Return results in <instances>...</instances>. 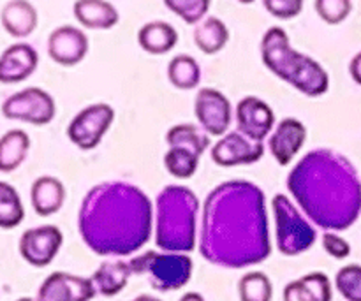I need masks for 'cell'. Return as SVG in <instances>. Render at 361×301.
Here are the masks:
<instances>
[{
	"mask_svg": "<svg viewBox=\"0 0 361 301\" xmlns=\"http://www.w3.org/2000/svg\"><path fill=\"white\" fill-rule=\"evenodd\" d=\"M164 6L189 25H200L210 9L208 0H166Z\"/></svg>",
	"mask_w": 361,
	"mask_h": 301,
	"instance_id": "1f68e13d",
	"label": "cell"
},
{
	"mask_svg": "<svg viewBox=\"0 0 361 301\" xmlns=\"http://www.w3.org/2000/svg\"><path fill=\"white\" fill-rule=\"evenodd\" d=\"M264 154V145L249 140L242 133L226 134L212 148V161L222 168L247 166L259 161Z\"/></svg>",
	"mask_w": 361,
	"mask_h": 301,
	"instance_id": "7c38bea8",
	"label": "cell"
},
{
	"mask_svg": "<svg viewBox=\"0 0 361 301\" xmlns=\"http://www.w3.org/2000/svg\"><path fill=\"white\" fill-rule=\"evenodd\" d=\"M316 11L328 25H338L351 14L353 4L349 0H317Z\"/></svg>",
	"mask_w": 361,
	"mask_h": 301,
	"instance_id": "d6a6232c",
	"label": "cell"
},
{
	"mask_svg": "<svg viewBox=\"0 0 361 301\" xmlns=\"http://www.w3.org/2000/svg\"><path fill=\"white\" fill-rule=\"evenodd\" d=\"M130 266L134 275H145L148 284L161 293L182 289L192 277V259L187 254L148 250L130 259Z\"/></svg>",
	"mask_w": 361,
	"mask_h": 301,
	"instance_id": "8992f818",
	"label": "cell"
},
{
	"mask_svg": "<svg viewBox=\"0 0 361 301\" xmlns=\"http://www.w3.org/2000/svg\"><path fill=\"white\" fill-rule=\"evenodd\" d=\"M263 63L282 81L309 97H319L330 88V76L319 62L293 49L288 34L281 27H271L261 39Z\"/></svg>",
	"mask_w": 361,
	"mask_h": 301,
	"instance_id": "5b68a950",
	"label": "cell"
},
{
	"mask_svg": "<svg viewBox=\"0 0 361 301\" xmlns=\"http://www.w3.org/2000/svg\"><path fill=\"white\" fill-rule=\"evenodd\" d=\"M180 301H204L203 296L200 295V293H187V295H183Z\"/></svg>",
	"mask_w": 361,
	"mask_h": 301,
	"instance_id": "8d00e7d4",
	"label": "cell"
},
{
	"mask_svg": "<svg viewBox=\"0 0 361 301\" xmlns=\"http://www.w3.org/2000/svg\"><path fill=\"white\" fill-rule=\"evenodd\" d=\"M166 143L169 145V148L183 147L196 152L197 155H203L207 148L210 147V137H208L207 133L197 129L192 123H178V125L171 127L168 130Z\"/></svg>",
	"mask_w": 361,
	"mask_h": 301,
	"instance_id": "484cf974",
	"label": "cell"
},
{
	"mask_svg": "<svg viewBox=\"0 0 361 301\" xmlns=\"http://www.w3.org/2000/svg\"><path fill=\"white\" fill-rule=\"evenodd\" d=\"M137 42L152 55H164L171 51L178 42V32L166 21H150L137 32Z\"/></svg>",
	"mask_w": 361,
	"mask_h": 301,
	"instance_id": "603a6c76",
	"label": "cell"
},
{
	"mask_svg": "<svg viewBox=\"0 0 361 301\" xmlns=\"http://www.w3.org/2000/svg\"><path fill=\"white\" fill-rule=\"evenodd\" d=\"M48 53L53 62L73 67L87 56L88 37L81 28L62 25L49 34Z\"/></svg>",
	"mask_w": 361,
	"mask_h": 301,
	"instance_id": "9a60e30c",
	"label": "cell"
},
{
	"mask_svg": "<svg viewBox=\"0 0 361 301\" xmlns=\"http://www.w3.org/2000/svg\"><path fill=\"white\" fill-rule=\"evenodd\" d=\"M133 301H161V300L155 298V296H150V295H141V296H137V298H134Z\"/></svg>",
	"mask_w": 361,
	"mask_h": 301,
	"instance_id": "74e56055",
	"label": "cell"
},
{
	"mask_svg": "<svg viewBox=\"0 0 361 301\" xmlns=\"http://www.w3.org/2000/svg\"><path fill=\"white\" fill-rule=\"evenodd\" d=\"M194 44L207 55H215L221 51L229 41V30L226 23L219 18L210 16L201 21L194 28Z\"/></svg>",
	"mask_w": 361,
	"mask_h": 301,
	"instance_id": "d4e9b609",
	"label": "cell"
},
{
	"mask_svg": "<svg viewBox=\"0 0 361 301\" xmlns=\"http://www.w3.org/2000/svg\"><path fill=\"white\" fill-rule=\"evenodd\" d=\"M240 301H271L274 285L263 271H250L238 282Z\"/></svg>",
	"mask_w": 361,
	"mask_h": 301,
	"instance_id": "f546056e",
	"label": "cell"
},
{
	"mask_svg": "<svg viewBox=\"0 0 361 301\" xmlns=\"http://www.w3.org/2000/svg\"><path fill=\"white\" fill-rule=\"evenodd\" d=\"M56 106L51 95L37 87L25 88L9 95L2 104V115L32 125H48L55 118Z\"/></svg>",
	"mask_w": 361,
	"mask_h": 301,
	"instance_id": "ba28073f",
	"label": "cell"
},
{
	"mask_svg": "<svg viewBox=\"0 0 361 301\" xmlns=\"http://www.w3.org/2000/svg\"><path fill=\"white\" fill-rule=\"evenodd\" d=\"M307 140V127L296 118H284L268 140L271 155L281 166L291 164Z\"/></svg>",
	"mask_w": 361,
	"mask_h": 301,
	"instance_id": "2e32d148",
	"label": "cell"
},
{
	"mask_svg": "<svg viewBox=\"0 0 361 301\" xmlns=\"http://www.w3.org/2000/svg\"><path fill=\"white\" fill-rule=\"evenodd\" d=\"M288 189L303 214L328 233L345 231L361 214V180L342 154L317 148L288 176Z\"/></svg>",
	"mask_w": 361,
	"mask_h": 301,
	"instance_id": "3957f363",
	"label": "cell"
},
{
	"mask_svg": "<svg viewBox=\"0 0 361 301\" xmlns=\"http://www.w3.org/2000/svg\"><path fill=\"white\" fill-rule=\"evenodd\" d=\"M130 275H134L130 261H106L92 275V282L97 295L109 298L123 291Z\"/></svg>",
	"mask_w": 361,
	"mask_h": 301,
	"instance_id": "d6986e66",
	"label": "cell"
},
{
	"mask_svg": "<svg viewBox=\"0 0 361 301\" xmlns=\"http://www.w3.org/2000/svg\"><path fill=\"white\" fill-rule=\"evenodd\" d=\"M63 235L56 226H41L28 229L20 238V254L28 264L44 268L51 263L62 247Z\"/></svg>",
	"mask_w": 361,
	"mask_h": 301,
	"instance_id": "8fae6325",
	"label": "cell"
},
{
	"mask_svg": "<svg viewBox=\"0 0 361 301\" xmlns=\"http://www.w3.org/2000/svg\"><path fill=\"white\" fill-rule=\"evenodd\" d=\"M30 150V137L25 130L13 129L0 141V171L11 173L20 168Z\"/></svg>",
	"mask_w": 361,
	"mask_h": 301,
	"instance_id": "cb8c5ba5",
	"label": "cell"
},
{
	"mask_svg": "<svg viewBox=\"0 0 361 301\" xmlns=\"http://www.w3.org/2000/svg\"><path fill=\"white\" fill-rule=\"evenodd\" d=\"M168 78L173 87L180 90H192L201 80V67L192 56L176 55L168 66Z\"/></svg>",
	"mask_w": 361,
	"mask_h": 301,
	"instance_id": "4316f807",
	"label": "cell"
},
{
	"mask_svg": "<svg viewBox=\"0 0 361 301\" xmlns=\"http://www.w3.org/2000/svg\"><path fill=\"white\" fill-rule=\"evenodd\" d=\"M194 115L212 136H224L231 125V102L215 88H201L194 99Z\"/></svg>",
	"mask_w": 361,
	"mask_h": 301,
	"instance_id": "30bf717a",
	"label": "cell"
},
{
	"mask_svg": "<svg viewBox=\"0 0 361 301\" xmlns=\"http://www.w3.org/2000/svg\"><path fill=\"white\" fill-rule=\"evenodd\" d=\"M200 199L185 185H168L155 201V245L169 254H189L196 247Z\"/></svg>",
	"mask_w": 361,
	"mask_h": 301,
	"instance_id": "277c9868",
	"label": "cell"
},
{
	"mask_svg": "<svg viewBox=\"0 0 361 301\" xmlns=\"http://www.w3.org/2000/svg\"><path fill=\"white\" fill-rule=\"evenodd\" d=\"M39 62L37 51L27 42H16L9 46L0 56V81L2 83H20L35 70Z\"/></svg>",
	"mask_w": 361,
	"mask_h": 301,
	"instance_id": "e0dca14e",
	"label": "cell"
},
{
	"mask_svg": "<svg viewBox=\"0 0 361 301\" xmlns=\"http://www.w3.org/2000/svg\"><path fill=\"white\" fill-rule=\"evenodd\" d=\"M201 155L183 147L169 148L164 155V166L175 178H190L197 171Z\"/></svg>",
	"mask_w": 361,
	"mask_h": 301,
	"instance_id": "f1b7e54d",
	"label": "cell"
},
{
	"mask_svg": "<svg viewBox=\"0 0 361 301\" xmlns=\"http://www.w3.org/2000/svg\"><path fill=\"white\" fill-rule=\"evenodd\" d=\"M323 247L335 259H345L351 254V245L342 236L335 235V233H324Z\"/></svg>",
	"mask_w": 361,
	"mask_h": 301,
	"instance_id": "e575fe53",
	"label": "cell"
},
{
	"mask_svg": "<svg viewBox=\"0 0 361 301\" xmlns=\"http://www.w3.org/2000/svg\"><path fill=\"white\" fill-rule=\"evenodd\" d=\"M74 16L92 30H109L120 20L116 7L106 0H80L74 4Z\"/></svg>",
	"mask_w": 361,
	"mask_h": 301,
	"instance_id": "ffe728a7",
	"label": "cell"
},
{
	"mask_svg": "<svg viewBox=\"0 0 361 301\" xmlns=\"http://www.w3.org/2000/svg\"><path fill=\"white\" fill-rule=\"evenodd\" d=\"M32 207L41 217H49L60 211L66 201V187L55 176H41L32 183Z\"/></svg>",
	"mask_w": 361,
	"mask_h": 301,
	"instance_id": "ac0fdd59",
	"label": "cell"
},
{
	"mask_svg": "<svg viewBox=\"0 0 361 301\" xmlns=\"http://www.w3.org/2000/svg\"><path fill=\"white\" fill-rule=\"evenodd\" d=\"M331 296L330 278L319 271L289 282L284 289V301H331Z\"/></svg>",
	"mask_w": 361,
	"mask_h": 301,
	"instance_id": "7402d4cb",
	"label": "cell"
},
{
	"mask_svg": "<svg viewBox=\"0 0 361 301\" xmlns=\"http://www.w3.org/2000/svg\"><path fill=\"white\" fill-rule=\"evenodd\" d=\"M95 295L92 278L55 271L39 288L37 301H90Z\"/></svg>",
	"mask_w": 361,
	"mask_h": 301,
	"instance_id": "4fadbf2b",
	"label": "cell"
},
{
	"mask_svg": "<svg viewBox=\"0 0 361 301\" xmlns=\"http://www.w3.org/2000/svg\"><path fill=\"white\" fill-rule=\"evenodd\" d=\"M115 120V109L106 102H97L81 109L67 127V137L81 150H92L102 141Z\"/></svg>",
	"mask_w": 361,
	"mask_h": 301,
	"instance_id": "9c48e42d",
	"label": "cell"
},
{
	"mask_svg": "<svg viewBox=\"0 0 361 301\" xmlns=\"http://www.w3.org/2000/svg\"><path fill=\"white\" fill-rule=\"evenodd\" d=\"M236 125L243 136L263 143L275 125L274 109L261 99L249 95L236 106Z\"/></svg>",
	"mask_w": 361,
	"mask_h": 301,
	"instance_id": "5bb4252c",
	"label": "cell"
},
{
	"mask_svg": "<svg viewBox=\"0 0 361 301\" xmlns=\"http://www.w3.org/2000/svg\"><path fill=\"white\" fill-rule=\"evenodd\" d=\"M18 301H37V298H21V300H18Z\"/></svg>",
	"mask_w": 361,
	"mask_h": 301,
	"instance_id": "f35d334b",
	"label": "cell"
},
{
	"mask_svg": "<svg viewBox=\"0 0 361 301\" xmlns=\"http://www.w3.org/2000/svg\"><path fill=\"white\" fill-rule=\"evenodd\" d=\"M277 226V247L284 256H300L316 243L317 233L309 221L298 211L288 196L277 194L271 199Z\"/></svg>",
	"mask_w": 361,
	"mask_h": 301,
	"instance_id": "52a82bcc",
	"label": "cell"
},
{
	"mask_svg": "<svg viewBox=\"0 0 361 301\" xmlns=\"http://www.w3.org/2000/svg\"><path fill=\"white\" fill-rule=\"evenodd\" d=\"M0 20L7 34L16 39H23L28 37L37 27V11L30 2L13 0L4 6Z\"/></svg>",
	"mask_w": 361,
	"mask_h": 301,
	"instance_id": "44dd1931",
	"label": "cell"
},
{
	"mask_svg": "<svg viewBox=\"0 0 361 301\" xmlns=\"http://www.w3.org/2000/svg\"><path fill=\"white\" fill-rule=\"evenodd\" d=\"M335 285L338 293L348 301H361V266L349 264L341 268L335 277Z\"/></svg>",
	"mask_w": 361,
	"mask_h": 301,
	"instance_id": "4dcf8cb0",
	"label": "cell"
},
{
	"mask_svg": "<svg viewBox=\"0 0 361 301\" xmlns=\"http://www.w3.org/2000/svg\"><path fill=\"white\" fill-rule=\"evenodd\" d=\"M200 254L215 266L233 270L270 257L267 201L256 183L229 180L208 194L201 215Z\"/></svg>",
	"mask_w": 361,
	"mask_h": 301,
	"instance_id": "6da1fadb",
	"label": "cell"
},
{
	"mask_svg": "<svg viewBox=\"0 0 361 301\" xmlns=\"http://www.w3.org/2000/svg\"><path fill=\"white\" fill-rule=\"evenodd\" d=\"M264 9L279 20H291L303 9L302 0H264Z\"/></svg>",
	"mask_w": 361,
	"mask_h": 301,
	"instance_id": "836d02e7",
	"label": "cell"
},
{
	"mask_svg": "<svg viewBox=\"0 0 361 301\" xmlns=\"http://www.w3.org/2000/svg\"><path fill=\"white\" fill-rule=\"evenodd\" d=\"M78 229L97 256H133L150 240L154 207L150 197L133 183L102 182L81 201Z\"/></svg>",
	"mask_w": 361,
	"mask_h": 301,
	"instance_id": "7a4b0ae2",
	"label": "cell"
},
{
	"mask_svg": "<svg viewBox=\"0 0 361 301\" xmlns=\"http://www.w3.org/2000/svg\"><path fill=\"white\" fill-rule=\"evenodd\" d=\"M349 73H351L353 80L361 87V51L353 56L351 63H349Z\"/></svg>",
	"mask_w": 361,
	"mask_h": 301,
	"instance_id": "d590c367",
	"label": "cell"
},
{
	"mask_svg": "<svg viewBox=\"0 0 361 301\" xmlns=\"http://www.w3.org/2000/svg\"><path fill=\"white\" fill-rule=\"evenodd\" d=\"M25 217L20 194L7 182L0 183V228L13 229L21 224Z\"/></svg>",
	"mask_w": 361,
	"mask_h": 301,
	"instance_id": "83f0119b",
	"label": "cell"
}]
</instances>
